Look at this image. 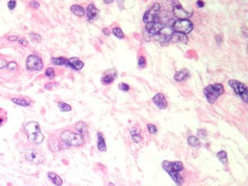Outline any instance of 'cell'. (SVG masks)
<instances>
[{"label": "cell", "mask_w": 248, "mask_h": 186, "mask_svg": "<svg viewBox=\"0 0 248 186\" xmlns=\"http://www.w3.org/2000/svg\"><path fill=\"white\" fill-rule=\"evenodd\" d=\"M188 144H189V146H192V147H196L199 144V141L196 136H190L188 138Z\"/></svg>", "instance_id": "28"}, {"label": "cell", "mask_w": 248, "mask_h": 186, "mask_svg": "<svg viewBox=\"0 0 248 186\" xmlns=\"http://www.w3.org/2000/svg\"><path fill=\"white\" fill-rule=\"evenodd\" d=\"M217 158L219 159V161H220L221 163L223 164H226L228 163V158H227V154L225 151H219L216 154Z\"/></svg>", "instance_id": "22"}, {"label": "cell", "mask_w": 248, "mask_h": 186, "mask_svg": "<svg viewBox=\"0 0 248 186\" xmlns=\"http://www.w3.org/2000/svg\"><path fill=\"white\" fill-rule=\"evenodd\" d=\"M97 14H98V10L95 7V5L93 3H90L89 5H88L86 11L87 15V20L89 22H92V20H94L96 17Z\"/></svg>", "instance_id": "15"}, {"label": "cell", "mask_w": 248, "mask_h": 186, "mask_svg": "<svg viewBox=\"0 0 248 186\" xmlns=\"http://www.w3.org/2000/svg\"><path fill=\"white\" fill-rule=\"evenodd\" d=\"M229 85L232 88L233 92L238 95L244 102H247V88L245 84L237 80H230Z\"/></svg>", "instance_id": "6"}, {"label": "cell", "mask_w": 248, "mask_h": 186, "mask_svg": "<svg viewBox=\"0 0 248 186\" xmlns=\"http://www.w3.org/2000/svg\"><path fill=\"white\" fill-rule=\"evenodd\" d=\"M116 77H117L116 74H106V75H104V76L102 78V82L103 83V84H110V83H112V82L114 81Z\"/></svg>", "instance_id": "26"}, {"label": "cell", "mask_w": 248, "mask_h": 186, "mask_svg": "<svg viewBox=\"0 0 248 186\" xmlns=\"http://www.w3.org/2000/svg\"><path fill=\"white\" fill-rule=\"evenodd\" d=\"M102 33H103V34L106 35V36H109V29H108V28H104V29L102 30Z\"/></svg>", "instance_id": "43"}, {"label": "cell", "mask_w": 248, "mask_h": 186, "mask_svg": "<svg viewBox=\"0 0 248 186\" xmlns=\"http://www.w3.org/2000/svg\"><path fill=\"white\" fill-rule=\"evenodd\" d=\"M7 67L9 70L13 71V70H15L16 68L17 67V64L14 61L10 62V63H9V64L7 65Z\"/></svg>", "instance_id": "36"}, {"label": "cell", "mask_w": 248, "mask_h": 186, "mask_svg": "<svg viewBox=\"0 0 248 186\" xmlns=\"http://www.w3.org/2000/svg\"><path fill=\"white\" fill-rule=\"evenodd\" d=\"M3 123V119H2V118L0 117V123Z\"/></svg>", "instance_id": "45"}, {"label": "cell", "mask_w": 248, "mask_h": 186, "mask_svg": "<svg viewBox=\"0 0 248 186\" xmlns=\"http://www.w3.org/2000/svg\"><path fill=\"white\" fill-rule=\"evenodd\" d=\"M66 66L75 71H80L84 67V63L78 57H71L67 59Z\"/></svg>", "instance_id": "12"}, {"label": "cell", "mask_w": 248, "mask_h": 186, "mask_svg": "<svg viewBox=\"0 0 248 186\" xmlns=\"http://www.w3.org/2000/svg\"><path fill=\"white\" fill-rule=\"evenodd\" d=\"M224 93V88L222 84H209L204 89V95L210 104H213L219 97Z\"/></svg>", "instance_id": "4"}, {"label": "cell", "mask_w": 248, "mask_h": 186, "mask_svg": "<svg viewBox=\"0 0 248 186\" xmlns=\"http://www.w3.org/2000/svg\"><path fill=\"white\" fill-rule=\"evenodd\" d=\"M30 37L33 40H34V41L38 43L40 42V41H41V39H42L40 35L37 34V33H31L30 34Z\"/></svg>", "instance_id": "31"}, {"label": "cell", "mask_w": 248, "mask_h": 186, "mask_svg": "<svg viewBox=\"0 0 248 186\" xmlns=\"http://www.w3.org/2000/svg\"><path fill=\"white\" fill-rule=\"evenodd\" d=\"M108 186H116V185H115V184H113L112 182H109Z\"/></svg>", "instance_id": "44"}, {"label": "cell", "mask_w": 248, "mask_h": 186, "mask_svg": "<svg viewBox=\"0 0 248 186\" xmlns=\"http://www.w3.org/2000/svg\"><path fill=\"white\" fill-rule=\"evenodd\" d=\"M25 157L28 161L36 164H40L44 161V157L36 151H30L28 153H27Z\"/></svg>", "instance_id": "14"}, {"label": "cell", "mask_w": 248, "mask_h": 186, "mask_svg": "<svg viewBox=\"0 0 248 186\" xmlns=\"http://www.w3.org/2000/svg\"><path fill=\"white\" fill-rule=\"evenodd\" d=\"M119 89L123 92H128L129 90V86L126 83H120L119 84Z\"/></svg>", "instance_id": "34"}, {"label": "cell", "mask_w": 248, "mask_h": 186, "mask_svg": "<svg viewBox=\"0 0 248 186\" xmlns=\"http://www.w3.org/2000/svg\"><path fill=\"white\" fill-rule=\"evenodd\" d=\"M161 166L168 174L169 176L174 181L177 186H182L184 184V179L180 174V172L184 170V165L181 161H164L161 164Z\"/></svg>", "instance_id": "1"}, {"label": "cell", "mask_w": 248, "mask_h": 186, "mask_svg": "<svg viewBox=\"0 0 248 186\" xmlns=\"http://www.w3.org/2000/svg\"><path fill=\"white\" fill-rule=\"evenodd\" d=\"M58 107H59L60 110L62 112H68L72 110V106L70 105L63 102H58Z\"/></svg>", "instance_id": "29"}, {"label": "cell", "mask_w": 248, "mask_h": 186, "mask_svg": "<svg viewBox=\"0 0 248 186\" xmlns=\"http://www.w3.org/2000/svg\"><path fill=\"white\" fill-rule=\"evenodd\" d=\"M7 5H8V8H9L10 10H14V9L16 8V1H14V0H10V1L8 2Z\"/></svg>", "instance_id": "35"}, {"label": "cell", "mask_w": 248, "mask_h": 186, "mask_svg": "<svg viewBox=\"0 0 248 186\" xmlns=\"http://www.w3.org/2000/svg\"><path fill=\"white\" fill-rule=\"evenodd\" d=\"M12 102L15 104L20 106L22 107H27L30 106V102L27 100H25L22 99H12Z\"/></svg>", "instance_id": "25"}, {"label": "cell", "mask_w": 248, "mask_h": 186, "mask_svg": "<svg viewBox=\"0 0 248 186\" xmlns=\"http://www.w3.org/2000/svg\"><path fill=\"white\" fill-rule=\"evenodd\" d=\"M24 132L27 135L29 141L32 144H40L44 139V136L40 131V125L35 121H30L24 126Z\"/></svg>", "instance_id": "2"}, {"label": "cell", "mask_w": 248, "mask_h": 186, "mask_svg": "<svg viewBox=\"0 0 248 186\" xmlns=\"http://www.w3.org/2000/svg\"><path fill=\"white\" fill-rule=\"evenodd\" d=\"M47 176L49 178L52 182L55 184V185L57 186H61L62 184H63V181L62 179H61V177L59 175H57V174L54 173V172H49Z\"/></svg>", "instance_id": "20"}, {"label": "cell", "mask_w": 248, "mask_h": 186, "mask_svg": "<svg viewBox=\"0 0 248 186\" xmlns=\"http://www.w3.org/2000/svg\"><path fill=\"white\" fill-rule=\"evenodd\" d=\"M44 65L40 57L35 55H29L26 59V67L28 71L35 72L42 70Z\"/></svg>", "instance_id": "7"}, {"label": "cell", "mask_w": 248, "mask_h": 186, "mask_svg": "<svg viewBox=\"0 0 248 186\" xmlns=\"http://www.w3.org/2000/svg\"><path fill=\"white\" fill-rule=\"evenodd\" d=\"M18 42L20 43L21 45H22V46H24V47H27L28 45L27 40H26L24 37H20V38H19V39H18Z\"/></svg>", "instance_id": "37"}, {"label": "cell", "mask_w": 248, "mask_h": 186, "mask_svg": "<svg viewBox=\"0 0 248 186\" xmlns=\"http://www.w3.org/2000/svg\"><path fill=\"white\" fill-rule=\"evenodd\" d=\"M45 74H46L47 77L52 78H54L55 76V70H54V68H52V67H48V68L46 70V72H45Z\"/></svg>", "instance_id": "30"}, {"label": "cell", "mask_w": 248, "mask_h": 186, "mask_svg": "<svg viewBox=\"0 0 248 186\" xmlns=\"http://www.w3.org/2000/svg\"><path fill=\"white\" fill-rule=\"evenodd\" d=\"M153 102L154 105L160 109H165L168 107V102H167L166 98L162 93H157L153 97Z\"/></svg>", "instance_id": "11"}, {"label": "cell", "mask_w": 248, "mask_h": 186, "mask_svg": "<svg viewBox=\"0 0 248 186\" xmlns=\"http://www.w3.org/2000/svg\"><path fill=\"white\" fill-rule=\"evenodd\" d=\"M30 5L32 8H34V9H38L40 7V3L37 2V1H32L30 3Z\"/></svg>", "instance_id": "38"}, {"label": "cell", "mask_w": 248, "mask_h": 186, "mask_svg": "<svg viewBox=\"0 0 248 186\" xmlns=\"http://www.w3.org/2000/svg\"><path fill=\"white\" fill-rule=\"evenodd\" d=\"M71 11L73 12V14H74L75 16H83L84 15V13H85L83 7L81 6L80 5H77V4L72 5V7H71Z\"/></svg>", "instance_id": "21"}, {"label": "cell", "mask_w": 248, "mask_h": 186, "mask_svg": "<svg viewBox=\"0 0 248 186\" xmlns=\"http://www.w3.org/2000/svg\"><path fill=\"white\" fill-rule=\"evenodd\" d=\"M165 27V25L158 22H154L148 23L146 25V30L150 34L157 35L163 28Z\"/></svg>", "instance_id": "13"}, {"label": "cell", "mask_w": 248, "mask_h": 186, "mask_svg": "<svg viewBox=\"0 0 248 186\" xmlns=\"http://www.w3.org/2000/svg\"><path fill=\"white\" fill-rule=\"evenodd\" d=\"M97 136H98V140H97V146L99 149V151H106V141H105L104 137L102 135V133L99 132L97 134Z\"/></svg>", "instance_id": "18"}, {"label": "cell", "mask_w": 248, "mask_h": 186, "mask_svg": "<svg viewBox=\"0 0 248 186\" xmlns=\"http://www.w3.org/2000/svg\"><path fill=\"white\" fill-rule=\"evenodd\" d=\"M196 4L198 5V7L199 8H202L204 6V5H205V3H204L202 1H198V2L196 3Z\"/></svg>", "instance_id": "42"}, {"label": "cell", "mask_w": 248, "mask_h": 186, "mask_svg": "<svg viewBox=\"0 0 248 186\" xmlns=\"http://www.w3.org/2000/svg\"><path fill=\"white\" fill-rule=\"evenodd\" d=\"M130 134H131L132 140H133L134 143H136V144H139L140 142L141 141V140H142L141 136L140 135V134L138 133V132L136 131L135 128H134V129H132L131 130H130Z\"/></svg>", "instance_id": "24"}, {"label": "cell", "mask_w": 248, "mask_h": 186, "mask_svg": "<svg viewBox=\"0 0 248 186\" xmlns=\"http://www.w3.org/2000/svg\"><path fill=\"white\" fill-rule=\"evenodd\" d=\"M198 136L202 138H205L206 136V132L204 129H199L198 131Z\"/></svg>", "instance_id": "39"}, {"label": "cell", "mask_w": 248, "mask_h": 186, "mask_svg": "<svg viewBox=\"0 0 248 186\" xmlns=\"http://www.w3.org/2000/svg\"><path fill=\"white\" fill-rule=\"evenodd\" d=\"M112 33H113L115 37H117L118 39H123L124 37H125V35H124L123 32L121 29L118 27H116L113 28L112 30Z\"/></svg>", "instance_id": "27"}, {"label": "cell", "mask_w": 248, "mask_h": 186, "mask_svg": "<svg viewBox=\"0 0 248 186\" xmlns=\"http://www.w3.org/2000/svg\"><path fill=\"white\" fill-rule=\"evenodd\" d=\"M173 30L172 28L168 27H164L160 32L157 34V40L161 43L163 44H166L168 43L172 38V35H173Z\"/></svg>", "instance_id": "10"}, {"label": "cell", "mask_w": 248, "mask_h": 186, "mask_svg": "<svg viewBox=\"0 0 248 186\" xmlns=\"http://www.w3.org/2000/svg\"><path fill=\"white\" fill-rule=\"evenodd\" d=\"M75 129H77L78 134H80L82 137H84V136H86L88 134V126L84 122L81 121L77 123L76 126H75Z\"/></svg>", "instance_id": "17"}, {"label": "cell", "mask_w": 248, "mask_h": 186, "mask_svg": "<svg viewBox=\"0 0 248 186\" xmlns=\"http://www.w3.org/2000/svg\"><path fill=\"white\" fill-rule=\"evenodd\" d=\"M18 37H16V36H10V37H8V40H10V41H16V40H18Z\"/></svg>", "instance_id": "41"}, {"label": "cell", "mask_w": 248, "mask_h": 186, "mask_svg": "<svg viewBox=\"0 0 248 186\" xmlns=\"http://www.w3.org/2000/svg\"><path fill=\"white\" fill-rule=\"evenodd\" d=\"M193 28V22L189 20H177L172 25V30L174 32L185 35L190 33Z\"/></svg>", "instance_id": "5"}, {"label": "cell", "mask_w": 248, "mask_h": 186, "mask_svg": "<svg viewBox=\"0 0 248 186\" xmlns=\"http://www.w3.org/2000/svg\"><path fill=\"white\" fill-rule=\"evenodd\" d=\"M146 127H147V130H148V132L150 133V134H157V127H155L154 125H153V124H147Z\"/></svg>", "instance_id": "32"}, {"label": "cell", "mask_w": 248, "mask_h": 186, "mask_svg": "<svg viewBox=\"0 0 248 186\" xmlns=\"http://www.w3.org/2000/svg\"><path fill=\"white\" fill-rule=\"evenodd\" d=\"M161 10V5L159 3H154V5H152V7L146 11V12L144 13V17H143V20L144 22L146 24L151 23V22H156V20L157 19V16H158V12Z\"/></svg>", "instance_id": "8"}, {"label": "cell", "mask_w": 248, "mask_h": 186, "mask_svg": "<svg viewBox=\"0 0 248 186\" xmlns=\"http://www.w3.org/2000/svg\"><path fill=\"white\" fill-rule=\"evenodd\" d=\"M173 13L174 16L179 20H188L193 14V12H188L184 10L182 5L179 2H174Z\"/></svg>", "instance_id": "9"}, {"label": "cell", "mask_w": 248, "mask_h": 186, "mask_svg": "<svg viewBox=\"0 0 248 186\" xmlns=\"http://www.w3.org/2000/svg\"><path fill=\"white\" fill-rule=\"evenodd\" d=\"M146 65V60L144 58V57L143 56H140L138 59V66L140 68H144Z\"/></svg>", "instance_id": "33"}, {"label": "cell", "mask_w": 248, "mask_h": 186, "mask_svg": "<svg viewBox=\"0 0 248 186\" xmlns=\"http://www.w3.org/2000/svg\"><path fill=\"white\" fill-rule=\"evenodd\" d=\"M50 62L55 65H66L67 63V58L63 57H51Z\"/></svg>", "instance_id": "23"}, {"label": "cell", "mask_w": 248, "mask_h": 186, "mask_svg": "<svg viewBox=\"0 0 248 186\" xmlns=\"http://www.w3.org/2000/svg\"><path fill=\"white\" fill-rule=\"evenodd\" d=\"M7 66V62L4 59H0V69L4 68Z\"/></svg>", "instance_id": "40"}, {"label": "cell", "mask_w": 248, "mask_h": 186, "mask_svg": "<svg viewBox=\"0 0 248 186\" xmlns=\"http://www.w3.org/2000/svg\"><path fill=\"white\" fill-rule=\"evenodd\" d=\"M189 72L187 70L183 69L175 73L174 76V79L176 82H181V81H184L189 77Z\"/></svg>", "instance_id": "19"}, {"label": "cell", "mask_w": 248, "mask_h": 186, "mask_svg": "<svg viewBox=\"0 0 248 186\" xmlns=\"http://www.w3.org/2000/svg\"><path fill=\"white\" fill-rule=\"evenodd\" d=\"M60 138L64 144L70 146H81L84 142L83 137L80 134L74 133L71 130H65L62 132Z\"/></svg>", "instance_id": "3"}, {"label": "cell", "mask_w": 248, "mask_h": 186, "mask_svg": "<svg viewBox=\"0 0 248 186\" xmlns=\"http://www.w3.org/2000/svg\"><path fill=\"white\" fill-rule=\"evenodd\" d=\"M171 40H173L174 42L181 43V44H186L188 43V41H189V39H188V37H187L186 35L176 32L173 33Z\"/></svg>", "instance_id": "16"}]
</instances>
